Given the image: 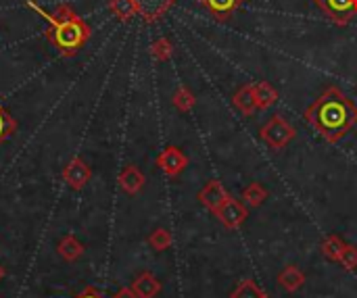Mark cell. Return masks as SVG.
Listing matches in <instances>:
<instances>
[{
  "label": "cell",
  "instance_id": "obj_1",
  "mask_svg": "<svg viewBox=\"0 0 357 298\" xmlns=\"http://www.w3.org/2000/svg\"><path fill=\"white\" fill-rule=\"evenodd\" d=\"M305 119L326 142H339L357 125V104L341 88L331 86L305 111Z\"/></svg>",
  "mask_w": 357,
  "mask_h": 298
},
{
  "label": "cell",
  "instance_id": "obj_2",
  "mask_svg": "<svg viewBox=\"0 0 357 298\" xmlns=\"http://www.w3.org/2000/svg\"><path fill=\"white\" fill-rule=\"evenodd\" d=\"M48 23H50V29L46 36L67 56L75 54L90 38V27L77 15H71L67 19H50Z\"/></svg>",
  "mask_w": 357,
  "mask_h": 298
},
{
  "label": "cell",
  "instance_id": "obj_3",
  "mask_svg": "<svg viewBox=\"0 0 357 298\" xmlns=\"http://www.w3.org/2000/svg\"><path fill=\"white\" fill-rule=\"evenodd\" d=\"M295 136H297L295 127L282 115L270 117L268 123L261 125V130H259V138L274 150H282L287 144H291L295 140Z\"/></svg>",
  "mask_w": 357,
  "mask_h": 298
},
{
  "label": "cell",
  "instance_id": "obj_4",
  "mask_svg": "<svg viewBox=\"0 0 357 298\" xmlns=\"http://www.w3.org/2000/svg\"><path fill=\"white\" fill-rule=\"evenodd\" d=\"M314 2L337 25H349L357 17V0H314Z\"/></svg>",
  "mask_w": 357,
  "mask_h": 298
},
{
  "label": "cell",
  "instance_id": "obj_5",
  "mask_svg": "<svg viewBox=\"0 0 357 298\" xmlns=\"http://www.w3.org/2000/svg\"><path fill=\"white\" fill-rule=\"evenodd\" d=\"M215 215H218V219H220V224H222L224 228H228V230H238V228L247 221L249 211H247V207H245L241 201H236V198L230 196V198L224 203V207H222Z\"/></svg>",
  "mask_w": 357,
  "mask_h": 298
},
{
  "label": "cell",
  "instance_id": "obj_6",
  "mask_svg": "<svg viewBox=\"0 0 357 298\" xmlns=\"http://www.w3.org/2000/svg\"><path fill=\"white\" fill-rule=\"evenodd\" d=\"M157 167H159L165 175L176 178V175H180V173L188 167V157H186L180 148L167 146V148L161 150V155L157 157Z\"/></svg>",
  "mask_w": 357,
  "mask_h": 298
},
{
  "label": "cell",
  "instance_id": "obj_7",
  "mask_svg": "<svg viewBox=\"0 0 357 298\" xmlns=\"http://www.w3.org/2000/svg\"><path fill=\"white\" fill-rule=\"evenodd\" d=\"M90 178H92V171L82 159H71L63 167V180L71 190H82L90 182Z\"/></svg>",
  "mask_w": 357,
  "mask_h": 298
},
{
  "label": "cell",
  "instance_id": "obj_8",
  "mask_svg": "<svg viewBox=\"0 0 357 298\" xmlns=\"http://www.w3.org/2000/svg\"><path fill=\"white\" fill-rule=\"evenodd\" d=\"M230 198V194L226 192V188H224V184H220V182H209V184H205L203 188H201V192H199V201H201V205L203 207H207L209 211H213V213H218L222 207H224V203Z\"/></svg>",
  "mask_w": 357,
  "mask_h": 298
},
{
  "label": "cell",
  "instance_id": "obj_9",
  "mask_svg": "<svg viewBox=\"0 0 357 298\" xmlns=\"http://www.w3.org/2000/svg\"><path fill=\"white\" fill-rule=\"evenodd\" d=\"M178 0H134V4L138 6V15L144 21H157L161 19Z\"/></svg>",
  "mask_w": 357,
  "mask_h": 298
},
{
  "label": "cell",
  "instance_id": "obj_10",
  "mask_svg": "<svg viewBox=\"0 0 357 298\" xmlns=\"http://www.w3.org/2000/svg\"><path fill=\"white\" fill-rule=\"evenodd\" d=\"M117 182H119V186H121V190L126 194L134 196V194H138L144 188V173L136 165H128V167L121 169Z\"/></svg>",
  "mask_w": 357,
  "mask_h": 298
},
{
  "label": "cell",
  "instance_id": "obj_11",
  "mask_svg": "<svg viewBox=\"0 0 357 298\" xmlns=\"http://www.w3.org/2000/svg\"><path fill=\"white\" fill-rule=\"evenodd\" d=\"M132 290L136 292L138 298H155L161 292V282L151 274V272H142L134 284H132Z\"/></svg>",
  "mask_w": 357,
  "mask_h": 298
},
{
  "label": "cell",
  "instance_id": "obj_12",
  "mask_svg": "<svg viewBox=\"0 0 357 298\" xmlns=\"http://www.w3.org/2000/svg\"><path fill=\"white\" fill-rule=\"evenodd\" d=\"M201 4L218 19V21H228L238 6L243 4V0H201Z\"/></svg>",
  "mask_w": 357,
  "mask_h": 298
},
{
  "label": "cell",
  "instance_id": "obj_13",
  "mask_svg": "<svg viewBox=\"0 0 357 298\" xmlns=\"http://www.w3.org/2000/svg\"><path fill=\"white\" fill-rule=\"evenodd\" d=\"M232 104L247 117H253L257 111V102H255V94H253V84H247L243 88H238L232 96Z\"/></svg>",
  "mask_w": 357,
  "mask_h": 298
},
{
  "label": "cell",
  "instance_id": "obj_14",
  "mask_svg": "<svg viewBox=\"0 0 357 298\" xmlns=\"http://www.w3.org/2000/svg\"><path fill=\"white\" fill-rule=\"evenodd\" d=\"M278 284L282 290L287 292H297L301 290V286L305 284V276L297 265H287L280 274H278Z\"/></svg>",
  "mask_w": 357,
  "mask_h": 298
},
{
  "label": "cell",
  "instance_id": "obj_15",
  "mask_svg": "<svg viewBox=\"0 0 357 298\" xmlns=\"http://www.w3.org/2000/svg\"><path fill=\"white\" fill-rule=\"evenodd\" d=\"M253 94H255L257 111H266V109H270L278 100V90L270 81H257V84H253Z\"/></svg>",
  "mask_w": 357,
  "mask_h": 298
},
{
  "label": "cell",
  "instance_id": "obj_16",
  "mask_svg": "<svg viewBox=\"0 0 357 298\" xmlns=\"http://www.w3.org/2000/svg\"><path fill=\"white\" fill-rule=\"evenodd\" d=\"M56 251H59V255H61V259H65V261H77L82 255H84V244L75 238V236H65L61 242H59V246H56Z\"/></svg>",
  "mask_w": 357,
  "mask_h": 298
},
{
  "label": "cell",
  "instance_id": "obj_17",
  "mask_svg": "<svg viewBox=\"0 0 357 298\" xmlns=\"http://www.w3.org/2000/svg\"><path fill=\"white\" fill-rule=\"evenodd\" d=\"M243 201H245L249 207L257 209V207H261V205L268 201V190H266L261 184L253 182V184H249V186L243 190Z\"/></svg>",
  "mask_w": 357,
  "mask_h": 298
},
{
  "label": "cell",
  "instance_id": "obj_18",
  "mask_svg": "<svg viewBox=\"0 0 357 298\" xmlns=\"http://www.w3.org/2000/svg\"><path fill=\"white\" fill-rule=\"evenodd\" d=\"M172 102H174V107H176L178 111L188 113L190 109H195V104H197V96L190 92V88H188V86H180V88L174 92Z\"/></svg>",
  "mask_w": 357,
  "mask_h": 298
},
{
  "label": "cell",
  "instance_id": "obj_19",
  "mask_svg": "<svg viewBox=\"0 0 357 298\" xmlns=\"http://www.w3.org/2000/svg\"><path fill=\"white\" fill-rule=\"evenodd\" d=\"M322 255L328 259V261H337L339 263V259H341V253H343V249H345V242H343V238L341 236H337V234H333V236H328L324 242H322Z\"/></svg>",
  "mask_w": 357,
  "mask_h": 298
},
{
  "label": "cell",
  "instance_id": "obj_20",
  "mask_svg": "<svg viewBox=\"0 0 357 298\" xmlns=\"http://www.w3.org/2000/svg\"><path fill=\"white\" fill-rule=\"evenodd\" d=\"M109 6L115 13V17L121 21H130L132 17L138 15V6L134 4V0H111Z\"/></svg>",
  "mask_w": 357,
  "mask_h": 298
},
{
  "label": "cell",
  "instance_id": "obj_21",
  "mask_svg": "<svg viewBox=\"0 0 357 298\" xmlns=\"http://www.w3.org/2000/svg\"><path fill=\"white\" fill-rule=\"evenodd\" d=\"M172 242H174V238H172L169 230H165V228H157V230L149 236V246H151L153 251H157V253L167 251V249L172 246Z\"/></svg>",
  "mask_w": 357,
  "mask_h": 298
},
{
  "label": "cell",
  "instance_id": "obj_22",
  "mask_svg": "<svg viewBox=\"0 0 357 298\" xmlns=\"http://www.w3.org/2000/svg\"><path fill=\"white\" fill-rule=\"evenodd\" d=\"M266 297V292L253 282V280H243L234 290H232V295L230 298H264Z\"/></svg>",
  "mask_w": 357,
  "mask_h": 298
},
{
  "label": "cell",
  "instance_id": "obj_23",
  "mask_svg": "<svg viewBox=\"0 0 357 298\" xmlns=\"http://www.w3.org/2000/svg\"><path fill=\"white\" fill-rule=\"evenodd\" d=\"M151 54H153L157 61H169L172 54H174V46H172V42H169L167 38H159V40H155L153 46H151Z\"/></svg>",
  "mask_w": 357,
  "mask_h": 298
},
{
  "label": "cell",
  "instance_id": "obj_24",
  "mask_svg": "<svg viewBox=\"0 0 357 298\" xmlns=\"http://www.w3.org/2000/svg\"><path fill=\"white\" fill-rule=\"evenodd\" d=\"M15 132H17V121H15V117H10V113H8L6 109L0 107V144H2L8 136H13Z\"/></svg>",
  "mask_w": 357,
  "mask_h": 298
},
{
  "label": "cell",
  "instance_id": "obj_25",
  "mask_svg": "<svg viewBox=\"0 0 357 298\" xmlns=\"http://www.w3.org/2000/svg\"><path fill=\"white\" fill-rule=\"evenodd\" d=\"M339 263H341V265H343V269H347V272H354V269H357V246H354V244H345V249H343V253H341Z\"/></svg>",
  "mask_w": 357,
  "mask_h": 298
},
{
  "label": "cell",
  "instance_id": "obj_26",
  "mask_svg": "<svg viewBox=\"0 0 357 298\" xmlns=\"http://www.w3.org/2000/svg\"><path fill=\"white\" fill-rule=\"evenodd\" d=\"M75 298H105V297H102V295H100V292H98L96 288L88 286V288H86V290H84L82 295H77Z\"/></svg>",
  "mask_w": 357,
  "mask_h": 298
},
{
  "label": "cell",
  "instance_id": "obj_27",
  "mask_svg": "<svg viewBox=\"0 0 357 298\" xmlns=\"http://www.w3.org/2000/svg\"><path fill=\"white\" fill-rule=\"evenodd\" d=\"M113 298H138V297H136V292H134L132 288H121V290H119V292H117Z\"/></svg>",
  "mask_w": 357,
  "mask_h": 298
},
{
  "label": "cell",
  "instance_id": "obj_28",
  "mask_svg": "<svg viewBox=\"0 0 357 298\" xmlns=\"http://www.w3.org/2000/svg\"><path fill=\"white\" fill-rule=\"evenodd\" d=\"M4 278V267H0V280Z\"/></svg>",
  "mask_w": 357,
  "mask_h": 298
},
{
  "label": "cell",
  "instance_id": "obj_29",
  "mask_svg": "<svg viewBox=\"0 0 357 298\" xmlns=\"http://www.w3.org/2000/svg\"><path fill=\"white\" fill-rule=\"evenodd\" d=\"M264 298H268V297H264Z\"/></svg>",
  "mask_w": 357,
  "mask_h": 298
}]
</instances>
